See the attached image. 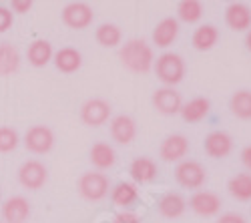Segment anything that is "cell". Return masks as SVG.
Listing matches in <instances>:
<instances>
[{"label": "cell", "mask_w": 251, "mask_h": 223, "mask_svg": "<svg viewBox=\"0 0 251 223\" xmlns=\"http://www.w3.org/2000/svg\"><path fill=\"white\" fill-rule=\"evenodd\" d=\"M121 63L123 67L131 71V73H137V74H145L149 73L155 65V56H153V49L147 40L143 38H131L127 40L123 47H121Z\"/></svg>", "instance_id": "cell-1"}, {"label": "cell", "mask_w": 251, "mask_h": 223, "mask_svg": "<svg viewBox=\"0 0 251 223\" xmlns=\"http://www.w3.org/2000/svg\"><path fill=\"white\" fill-rule=\"evenodd\" d=\"M155 73H157V78L165 87H175L179 85L183 76H185V60L181 54L177 52H165L157 58L155 63Z\"/></svg>", "instance_id": "cell-2"}, {"label": "cell", "mask_w": 251, "mask_h": 223, "mask_svg": "<svg viewBox=\"0 0 251 223\" xmlns=\"http://www.w3.org/2000/svg\"><path fill=\"white\" fill-rule=\"evenodd\" d=\"M111 181L104 173L99 171H89L82 173L78 179V193L85 197L87 201H100L109 195Z\"/></svg>", "instance_id": "cell-3"}, {"label": "cell", "mask_w": 251, "mask_h": 223, "mask_svg": "<svg viewBox=\"0 0 251 223\" xmlns=\"http://www.w3.org/2000/svg\"><path fill=\"white\" fill-rule=\"evenodd\" d=\"M175 179L185 189H201L207 181V169L195 159H183L175 169Z\"/></svg>", "instance_id": "cell-4"}, {"label": "cell", "mask_w": 251, "mask_h": 223, "mask_svg": "<svg viewBox=\"0 0 251 223\" xmlns=\"http://www.w3.org/2000/svg\"><path fill=\"white\" fill-rule=\"evenodd\" d=\"M49 179V171L45 167V163H40L36 159L25 161L18 169V181L25 189H40Z\"/></svg>", "instance_id": "cell-5"}, {"label": "cell", "mask_w": 251, "mask_h": 223, "mask_svg": "<svg viewBox=\"0 0 251 223\" xmlns=\"http://www.w3.org/2000/svg\"><path fill=\"white\" fill-rule=\"evenodd\" d=\"M95 20V12L87 2H71L62 8V23L69 28L82 30L89 28Z\"/></svg>", "instance_id": "cell-6"}, {"label": "cell", "mask_w": 251, "mask_h": 223, "mask_svg": "<svg viewBox=\"0 0 251 223\" xmlns=\"http://www.w3.org/2000/svg\"><path fill=\"white\" fill-rule=\"evenodd\" d=\"M111 117V105L104 99H89L85 105L80 107V121L89 127H100Z\"/></svg>", "instance_id": "cell-7"}, {"label": "cell", "mask_w": 251, "mask_h": 223, "mask_svg": "<svg viewBox=\"0 0 251 223\" xmlns=\"http://www.w3.org/2000/svg\"><path fill=\"white\" fill-rule=\"evenodd\" d=\"M52 145H54V133L45 125H34L25 135V147L30 153L45 155L52 149Z\"/></svg>", "instance_id": "cell-8"}, {"label": "cell", "mask_w": 251, "mask_h": 223, "mask_svg": "<svg viewBox=\"0 0 251 223\" xmlns=\"http://www.w3.org/2000/svg\"><path fill=\"white\" fill-rule=\"evenodd\" d=\"M187 153H189V139H187L185 135H169L163 139V143L159 147V157L163 161H167V163H175V161H181L187 157Z\"/></svg>", "instance_id": "cell-9"}, {"label": "cell", "mask_w": 251, "mask_h": 223, "mask_svg": "<svg viewBox=\"0 0 251 223\" xmlns=\"http://www.w3.org/2000/svg\"><path fill=\"white\" fill-rule=\"evenodd\" d=\"M223 201L217 193L213 191H195L189 199V207L193 213L201 215V217H213L221 211Z\"/></svg>", "instance_id": "cell-10"}, {"label": "cell", "mask_w": 251, "mask_h": 223, "mask_svg": "<svg viewBox=\"0 0 251 223\" xmlns=\"http://www.w3.org/2000/svg\"><path fill=\"white\" fill-rule=\"evenodd\" d=\"M153 105L161 115H169L171 117V115L181 113L183 99H181V93H177L175 89L163 87V89H157L153 93Z\"/></svg>", "instance_id": "cell-11"}, {"label": "cell", "mask_w": 251, "mask_h": 223, "mask_svg": "<svg viewBox=\"0 0 251 223\" xmlns=\"http://www.w3.org/2000/svg\"><path fill=\"white\" fill-rule=\"evenodd\" d=\"M203 149L209 157L213 159H225L233 149V139L225 131H211L205 141H203Z\"/></svg>", "instance_id": "cell-12"}, {"label": "cell", "mask_w": 251, "mask_h": 223, "mask_svg": "<svg viewBox=\"0 0 251 223\" xmlns=\"http://www.w3.org/2000/svg\"><path fill=\"white\" fill-rule=\"evenodd\" d=\"M225 23L235 32L251 28V8L243 2H231L225 8Z\"/></svg>", "instance_id": "cell-13"}, {"label": "cell", "mask_w": 251, "mask_h": 223, "mask_svg": "<svg viewBox=\"0 0 251 223\" xmlns=\"http://www.w3.org/2000/svg\"><path fill=\"white\" fill-rule=\"evenodd\" d=\"M111 137L119 145H129L137 137V123L129 115H117L111 121Z\"/></svg>", "instance_id": "cell-14"}, {"label": "cell", "mask_w": 251, "mask_h": 223, "mask_svg": "<svg viewBox=\"0 0 251 223\" xmlns=\"http://www.w3.org/2000/svg\"><path fill=\"white\" fill-rule=\"evenodd\" d=\"M30 217V203L23 195H14L6 199L2 205V219L6 223H25Z\"/></svg>", "instance_id": "cell-15"}, {"label": "cell", "mask_w": 251, "mask_h": 223, "mask_svg": "<svg viewBox=\"0 0 251 223\" xmlns=\"http://www.w3.org/2000/svg\"><path fill=\"white\" fill-rule=\"evenodd\" d=\"M177 36H179V20L173 16H167L157 23V26L153 30V43L159 49H167L175 43Z\"/></svg>", "instance_id": "cell-16"}, {"label": "cell", "mask_w": 251, "mask_h": 223, "mask_svg": "<svg viewBox=\"0 0 251 223\" xmlns=\"http://www.w3.org/2000/svg\"><path fill=\"white\" fill-rule=\"evenodd\" d=\"M209 113H211V100L205 97H195L181 107V117L185 123H201Z\"/></svg>", "instance_id": "cell-17"}, {"label": "cell", "mask_w": 251, "mask_h": 223, "mask_svg": "<svg viewBox=\"0 0 251 223\" xmlns=\"http://www.w3.org/2000/svg\"><path fill=\"white\" fill-rule=\"evenodd\" d=\"M129 173L137 183L145 185V183H151V181L157 179L159 169H157V163L151 157H137L129 167Z\"/></svg>", "instance_id": "cell-18"}, {"label": "cell", "mask_w": 251, "mask_h": 223, "mask_svg": "<svg viewBox=\"0 0 251 223\" xmlns=\"http://www.w3.org/2000/svg\"><path fill=\"white\" fill-rule=\"evenodd\" d=\"M89 159H91V163L97 169L104 171V169H111L117 163V153H115V149L109 143H102V141H100V143H95L91 147Z\"/></svg>", "instance_id": "cell-19"}, {"label": "cell", "mask_w": 251, "mask_h": 223, "mask_svg": "<svg viewBox=\"0 0 251 223\" xmlns=\"http://www.w3.org/2000/svg\"><path fill=\"white\" fill-rule=\"evenodd\" d=\"M159 213L163 215V217H167V219H175V217H181L183 213H185V209H187V201L179 195V193H173V191H169V193H165L161 199H159Z\"/></svg>", "instance_id": "cell-20"}, {"label": "cell", "mask_w": 251, "mask_h": 223, "mask_svg": "<svg viewBox=\"0 0 251 223\" xmlns=\"http://www.w3.org/2000/svg\"><path fill=\"white\" fill-rule=\"evenodd\" d=\"M80 65H82V54L73 47H65L54 54V67L60 73H67V74L76 73Z\"/></svg>", "instance_id": "cell-21"}, {"label": "cell", "mask_w": 251, "mask_h": 223, "mask_svg": "<svg viewBox=\"0 0 251 223\" xmlns=\"http://www.w3.org/2000/svg\"><path fill=\"white\" fill-rule=\"evenodd\" d=\"M217 40H219V30L215 25H201L199 28H195L191 43H193V49L205 52V50H211L217 45Z\"/></svg>", "instance_id": "cell-22"}, {"label": "cell", "mask_w": 251, "mask_h": 223, "mask_svg": "<svg viewBox=\"0 0 251 223\" xmlns=\"http://www.w3.org/2000/svg\"><path fill=\"white\" fill-rule=\"evenodd\" d=\"M26 56L32 67H36V69L47 67L52 60V45L49 40H34L26 50Z\"/></svg>", "instance_id": "cell-23"}, {"label": "cell", "mask_w": 251, "mask_h": 223, "mask_svg": "<svg viewBox=\"0 0 251 223\" xmlns=\"http://www.w3.org/2000/svg\"><path fill=\"white\" fill-rule=\"evenodd\" d=\"M20 67V54L18 49L10 43L0 45V76H8L16 73Z\"/></svg>", "instance_id": "cell-24"}, {"label": "cell", "mask_w": 251, "mask_h": 223, "mask_svg": "<svg viewBox=\"0 0 251 223\" xmlns=\"http://www.w3.org/2000/svg\"><path fill=\"white\" fill-rule=\"evenodd\" d=\"M227 189L237 201H251V173H237L229 179Z\"/></svg>", "instance_id": "cell-25"}, {"label": "cell", "mask_w": 251, "mask_h": 223, "mask_svg": "<svg viewBox=\"0 0 251 223\" xmlns=\"http://www.w3.org/2000/svg\"><path fill=\"white\" fill-rule=\"evenodd\" d=\"M229 109H231V113L237 119L249 121L251 119V91L241 89V91L233 93L231 100H229Z\"/></svg>", "instance_id": "cell-26"}, {"label": "cell", "mask_w": 251, "mask_h": 223, "mask_svg": "<svg viewBox=\"0 0 251 223\" xmlns=\"http://www.w3.org/2000/svg\"><path fill=\"white\" fill-rule=\"evenodd\" d=\"M95 38H97V43L104 49H115L121 45V40H123V32L117 25H111V23H104L97 28L95 32Z\"/></svg>", "instance_id": "cell-27"}, {"label": "cell", "mask_w": 251, "mask_h": 223, "mask_svg": "<svg viewBox=\"0 0 251 223\" xmlns=\"http://www.w3.org/2000/svg\"><path fill=\"white\" fill-rule=\"evenodd\" d=\"M111 201L117 207H129L137 201V187L127 181H121L111 191Z\"/></svg>", "instance_id": "cell-28"}, {"label": "cell", "mask_w": 251, "mask_h": 223, "mask_svg": "<svg viewBox=\"0 0 251 223\" xmlns=\"http://www.w3.org/2000/svg\"><path fill=\"white\" fill-rule=\"evenodd\" d=\"M177 16H179V20H183V23L193 25L203 16V4L199 0H181L177 4Z\"/></svg>", "instance_id": "cell-29"}, {"label": "cell", "mask_w": 251, "mask_h": 223, "mask_svg": "<svg viewBox=\"0 0 251 223\" xmlns=\"http://www.w3.org/2000/svg\"><path fill=\"white\" fill-rule=\"evenodd\" d=\"M18 147V133L12 127H0V153H10Z\"/></svg>", "instance_id": "cell-30"}, {"label": "cell", "mask_w": 251, "mask_h": 223, "mask_svg": "<svg viewBox=\"0 0 251 223\" xmlns=\"http://www.w3.org/2000/svg\"><path fill=\"white\" fill-rule=\"evenodd\" d=\"M12 26V10L0 6V34L6 32Z\"/></svg>", "instance_id": "cell-31"}, {"label": "cell", "mask_w": 251, "mask_h": 223, "mask_svg": "<svg viewBox=\"0 0 251 223\" xmlns=\"http://www.w3.org/2000/svg\"><path fill=\"white\" fill-rule=\"evenodd\" d=\"M113 223H141V219H139V215H135L131 211H121L115 215Z\"/></svg>", "instance_id": "cell-32"}, {"label": "cell", "mask_w": 251, "mask_h": 223, "mask_svg": "<svg viewBox=\"0 0 251 223\" xmlns=\"http://www.w3.org/2000/svg\"><path fill=\"white\" fill-rule=\"evenodd\" d=\"M217 223H247V221H245V217H243L241 213L229 211V213H223V215L217 219Z\"/></svg>", "instance_id": "cell-33"}, {"label": "cell", "mask_w": 251, "mask_h": 223, "mask_svg": "<svg viewBox=\"0 0 251 223\" xmlns=\"http://www.w3.org/2000/svg\"><path fill=\"white\" fill-rule=\"evenodd\" d=\"M30 8H32L30 0H14V2H12V10L18 12V14H25V12H28Z\"/></svg>", "instance_id": "cell-34"}, {"label": "cell", "mask_w": 251, "mask_h": 223, "mask_svg": "<svg viewBox=\"0 0 251 223\" xmlns=\"http://www.w3.org/2000/svg\"><path fill=\"white\" fill-rule=\"evenodd\" d=\"M241 163L245 165L247 171H251V145L243 147V151H241Z\"/></svg>", "instance_id": "cell-35"}, {"label": "cell", "mask_w": 251, "mask_h": 223, "mask_svg": "<svg viewBox=\"0 0 251 223\" xmlns=\"http://www.w3.org/2000/svg\"><path fill=\"white\" fill-rule=\"evenodd\" d=\"M245 45H247V50L251 52V30H249L247 36H245Z\"/></svg>", "instance_id": "cell-36"}]
</instances>
